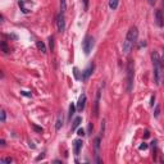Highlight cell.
<instances>
[{"mask_svg": "<svg viewBox=\"0 0 164 164\" xmlns=\"http://www.w3.org/2000/svg\"><path fill=\"white\" fill-rule=\"evenodd\" d=\"M137 37H139V31H137V27H131L127 36H126V40L123 41V46H122V50L123 54H130V51L133 49L135 44L137 42Z\"/></svg>", "mask_w": 164, "mask_h": 164, "instance_id": "cell-1", "label": "cell"}, {"mask_svg": "<svg viewBox=\"0 0 164 164\" xmlns=\"http://www.w3.org/2000/svg\"><path fill=\"white\" fill-rule=\"evenodd\" d=\"M151 59H153V65H154V80H155V84L159 85L160 81H162V62H160V58L158 55V53H153L151 54Z\"/></svg>", "mask_w": 164, "mask_h": 164, "instance_id": "cell-2", "label": "cell"}, {"mask_svg": "<svg viewBox=\"0 0 164 164\" xmlns=\"http://www.w3.org/2000/svg\"><path fill=\"white\" fill-rule=\"evenodd\" d=\"M133 76H135V69H133V62L130 61L127 65V91H132L133 87Z\"/></svg>", "mask_w": 164, "mask_h": 164, "instance_id": "cell-3", "label": "cell"}, {"mask_svg": "<svg viewBox=\"0 0 164 164\" xmlns=\"http://www.w3.org/2000/svg\"><path fill=\"white\" fill-rule=\"evenodd\" d=\"M82 48H84V51L86 55H89L91 53L92 48H94V37L92 36H86L84 42H82Z\"/></svg>", "mask_w": 164, "mask_h": 164, "instance_id": "cell-4", "label": "cell"}, {"mask_svg": "<svg viewBox=\"0 0 164 164\" xmlns=\"http://www.w3.org/2000/svg\"><path fill=\"white\" fill-rule=\"evenodd\" d=\"M57 27H58V31L63 34L65 31V18H64V13H59L58 17H57Z\"/></svg>", "mask_w": 164, "mask_h": 164, "instance_id": "cell-5", "label": "cell"}, {"mask_svg": "<svg viewBox=\"0 0 164 164\" xmlns=\"http://www.w3.org/2000/svg\"><path fill=\"white\" fill-rule=\"evenodd\" d=\"M100 96H101V90H97V92H96V97H95V103H94V116H95V117H97V116H99Z\"/></svg>", "mask_w": 164, "mask_h": 164, "instance_id": "cell-6", "label": "cell"}, {"mask_svg": "<svg viewBox=\"0 0 164 164\" xmlns=\"http://www.w3.org/2000/svg\"><path fill=\"white\" fill-rule=\"evenodd\" d=\"M94 68H95V65H94V64L89 65V67H87V68L84 71V72H82V80H84V81H87V80H89V77L92 74V72H94Z\"/></svg>", "mask_w": 164, "mask_h": 164, "instance_id": "cell-7", "label": "cell"}, {"mask_svg": "<svg viewBox=\"0 0 164 164\" xmlns=\"http://www.w3.org/2000/svg\"><path fill=\"white\" fill-rule=\"evenodd\" d=\"M155 21H156V25L158 26L163 27V25H164V17H163L162 10H156V12H155Z\"/></svg>", "mask_w": 164, "mask_h": 164, "instance_id": "cell-8", "label": "cell"}, {"mask_svg": "<svg viewBox=\"0 0 164 164\" xmlns=\"http://www.w3.org/2000/svg\"><path fill=\"white\" fill-rule=\"evenodd\" d=\"M85 105H86V95H81L77 103V109L80 112H82L85 109Z\"/></svg>", "mask_w": 164, "mask_h": 164, "instance_id": "cell-9", "label": "cell"}, {"mask_svg": "<svg viewBox=\"0 0 164 164\" xmlns=\"http://www.w3.org/2000/svg\"><path fill=\"white\" fill-rule=\"evenodd\" d=\"M82 144H84V143H82V140H80V139L74 141V145H73V146H74V154H76V155H78V154H80L81 147H82Z\"/></svg>", "mask_w": 164, "mask_h": 164, "instance_id": "cell-10", "label": "cell"}, {"mask_svg": "<svg viewBox=\"0 0 164 164\" xmlns=\"http://www.w3.org/2000/svg\"><path fill=\"white\" fill-rule=\"evenodd\" d=\"M36 46H37V49H39L41 53H44V54L46 53V46H45V44H44L42 41H37L36 42Z\"/></svg>", "mask_w": 164, "mask_h": 164, "instance_id": "cell-11", "label": "cell"}, {"mask_svg": "<svg viewBox=\"0 0 164 164\" xmlns=\"http://www.w3.org/2000/svg\"><path fill=\"white\" fill-rule=\"evenodd\" d=\"M63 126V116L62 114H59L58 116V119H57V124H55V130H61V127Z\"/></svg>", "mask_w": 164, "mask_h": 164, "instance_id": "cell-12", "label": "cell"}, {"mask_svg": "<svg viewBox=\"0 0 164 164\" xmlns=\"http://www.w3.org/2000/svg\"><path fill=\"white\" fill-rule=\"evenodd\" d=\"M82 122V118L81 117H77V118H74V121H73V124H72V131H74L76 128L78 127V126L81 124Z\"/></svg>", "mask_w": 164, "mask_h": 164, "instance_id": "cell-13", "label": "cell"}, {"mask_svg": "<svg viewBox=\"0 0 164 164\" xmlns=\"http://www.w3.org/2000/svg\"><path fill=\"white\" fill-rule=\"evenodd\" d=\"M99 146H100V139H96L95 140V150H96V160L100 162L99 159Z\"/></svg>", "mask_w": 164, "mask_h": 164, "instance_id": "cell-14", "label": "cell"}, {"mask_svg": "<svg viewBox=\"0 0 164 164\" xmlns=\"http://www.w3.org/2000/svg\"><path fill=\"white\" fill-rule=\"evenodd\" d=\"M109 7H110V9H117L118 7V0H109Z\"/></svg>", "mask_w": 164, "mask_h": 164, "instance_id": "cell-15", "label": "cell"}, {"mask_svg": "<svg viewBox=\"0 0 164 164\" xmlns=\"http://www.w3.org/2000/svg\"><path fill=\"white\" fill-rule=\"evenodd\" d=\"M67 10V0H61V13H64Z\"/></svg>", "mask_w": 164, "mask_h": 164, "instance_id": "cell-16", "label": "cell"}, {"mask_svg": "<svg viewBox=\"0 0 164 164\" xmlns=\"http://www.w3.org/2000/svg\"><path fill=\"white\" fill-rule=\"evenodd\" d=\"M2 49H3L4 54H8V53H9V49H8V46H7V42H5V41H3V42H2Z\"/></svg>", "mask_w": 164, "mask_h": 164, "instance_id": "cell-17", "label": "cell"}, {"mask_svg": "<svg viewBox=\"0 0 164 164\" xmlns=\"http://www.w3.org/2000/svg\"><path fill=\"white\" fill-rule=\"evenodd\" d=\"M74 110H76L74 105H73V104H71V105H69V118H72V116L74 114Z\"/></svg>", "mask_w": 164, "mask_h": 164, "instance_id": "cell-18", "label": "cell"}, {"mask_svg": "<svg viewBox=\"0 0 164 164\" xmlns=\"http://www.w3.org/2000/svg\"><path fill=\"white\" fill-rule=\"evenodd\" d=\"M159 114H160V107H159V105H156L155 112H154V117L158 118V117H159Z\"/></svg>", "mask_w": 164, "mask_h": 164, "instance_id": "cell-19", "label": "cell"}, {"mask_svg": "<svg viewBox=\"0 0 164 164\" xmlns=\"http://www.w3.org/2000/svg\"><path fill=\"white\" fill-rule=\"evenodd\" d=\"M2 123H4L5 122V118H7V114H5V110H2Z\"/></svg>", "mask_w": 164, "mask_h": 164, "instance_id": "cell-20", "label": "cell"}, {"mask_svg": "<svg viewBox=\"0 0 164 164\" xmlns=\"http://www.w3.org/2000/svg\"><path fill=\"white\" fill-rule=\"evenodd\" d=\"M49 45H50V49L53 50V48H54V39H53V37L49 39Z\"/></svg>", "mask_w": 164, "mask_h": 164, "instance_id": "cell-21", "label": "cell"}, {"mask_svg": "<svg viewBox=\"0 0 164 164\" xmlns=\"http://www.w3.org/2000/svg\"><path fill=\"white\" fill-rule=\"evenodd\" d=\"M77 135H78V136H85V131H84V128H80V130L77 131Z\"/></svg>", "mask_w": 164, "mask_h": 164, "instance_id": "cell-22", "label": "cell"}, {"mask_svg": "<svg viewBox=\"0 0 164 164\" xmlns=\"http://www.w3.org/2000/svg\"><path fill=\"white\" fill-rule=\"evenodd\" d=\"M139 149H140V150H145V149H147V144H145V143H144L143 145H140Z\"/></svg>", "mask_w": 164, "mask_h": 164, "instance_id": "cell-23", "label": "cell"}, {"mask_svg": "<svg viewBox=\"0 0 164 164\" xmlns=\"http://www.w3.org/2000/svg\"><path fill=\"white\" fill-rule=\"evenodd\" d=\"M82 2H84V7H85V9L89 8V0H82Z\"/></svg>", "mask_w": 164, "mask_h": 164, "instance_id": "cell-24", "label": "cell"}, {"mask_svg": "<svg viewBox=\"0 0 164 164\" xmlns=\"http://www.w3.org/2000/svg\"><path fill=\"white\" fill-rule=\"evenodd\" d=\"M13 160L12 159H10V158H7V159H3L2 160V163H12Z\"/></svg>", "mask_w": 164, "mask_h": 164, "instance_id": "cell-25", "label": "cell"}, {"mask_svg": "<svg viewBox=\"0 0 164 164\" xmlns=\"http://www.w3.org/2000/svg\"><path fill=\"white\" fill-rule=\"evenodd\" d=\"M154 101H155V96H151V103H150L151 107H154Z\"/></svg>", "mask_w": 164, "mask_h": 164, "instance_id": "cell-26", "label": "cell"}, {"mask_svg": "<svg viewBox=\"0 0 164 164\" xmlns=\"http://www.w3.org/2000/svg\"><path fill=\"white\" fill-rule=\"evenodd\" d=\"M34 128H35L36 131H39V132H42V128H40V127H37V126H34Z\"/></svg>", "mask_w": 164, "mask_h": 164, "instance_id": "cell-27", "label": "cell"}, {"mask_svg": "<svg viewBox=\"0 0 164 164\" xmlns=\"http://www.w3.org/2000/svg\"><path fill=\"white\" fill-rule=\"evenodd\" d=\"M22 95H25V96H31V94H28L27 91H22Z\"/></svg>", "mask_w": 164, "mask_h": 164, "instance_id": "cell-28", "label": "cell"}, {"mask_svg": "<svg viewBox=\"0 0 164 164\" xmlns=\"http://www.w3.org/2000/svg\"><path fill=\"white\" fill-rule=\"evenodd\" d=\"M163 51H164V50H163ZM160 62H162V67L164 68V53H163V58L160 59Z\"/></svg>", "mask_w": 164, "mask_h": 164, "instance_id": "cell-29", "label": "cell"}, {"mask_svg": "<svg viewBox=\"0 0 164 164\" xmlns=\"http://www.w3.org/2000/svg\"><path fill=\"white\" fill-rule=\"evenodd\" d=\"M155 3H156V0H149V4L150 5H154Z\"/></svg>", "mask_w": 164, "mask_h": 164, "instance_id": "cell-30", "label": "cell"}, {"mask_svg": "<svg viewBox=\"0 0 164 164\" xmlns=\"http://www.w3.org/2000/svg\"><path fill=\"white\" fill-rule=\"evenodd\" d=\"M149 136H150V133H149V132H145V137H146V139L149 137Z\"/></svg>", "mask_w": 164, "mask_h": 164, "instance_id": "cell-31", "label": "cell"}]
</instances>
